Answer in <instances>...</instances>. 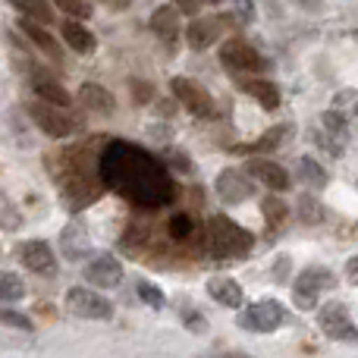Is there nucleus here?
Here are the masks:
<instances>
[{"label":"nucleus","mask_w":358,"mask_h":358,"mask_svg":"<svg viewBox=\"0 0 358 358\" xmlns=\"http://www.w3.org/2000/svg\"><path fill=\"white\" fill-rule=\"evenodd\" d=\"M101 185L138 208H161L176 198L167 161L148 155L132 142H110L98 161Z\"/></svg>","instance_id":"nucleus-1"},{"label":"nucleus","mask_w":358,"mask_h":358,"mask_svg":"<svg viewBox=\"0 0 358 358\" xmlns=\"http://www.w3.org/2000/svg\"><path fill=\"white\" fill-rule=\"evenodd\" d=\"M204 248H208V255H214L220 261H239L252 255L255 233L239 227L236 220H229L227 214H210L204 220Z\"/></svg>","instance_id":"nucleus-2"},{"label":"nucleus","mask_w":358,"mask_h":358,"mask_svg":"<svg viewBox=\"0 0 358 358\" xmlns=\"http://www.w3.org/2000/svg\"><path fill=\"white\" fill-rule=\"evenodd\" d=\"M29 117L35 120V126L50 138H69L82 129V120L79 117H69L66 107H57L48 104V101H31L29 104Z\"/></svg>","instance_id":"nucleus-3"},{"label":"nucleus","mask_w":358,"mask_h":358,"mask_svg":"<svg viewBox=\"0 0 358 358\" xmlns=\"http://www.w3.org/2000/svg\"><path fill=\"white\" fill-rule=\"evenodd\" d=\"M63 308H66L73 317H82V321H110L113 317L110 299L98 296L94 286H73V289H66Z\"/></svg>","instance_id":"nucleus-4"},{"label":"nucleus","mask_w":358,"mask_h":358,"mask_svg":"<svg viewBox=\"0 0 358 358\" xmlns=\"http://www.w3.org/2000/svg\"><path fill=\"white\" fill-rule=\"evenodd\" d=\"M236 321H239V327L248 330V334H273V330L283 327L286 311H283V305L273 302V299H261V302L242 305Z\"/></svg>","instance_id":"nucleus-5"},{"label":"nucleus","mask_w":358,"mask_h":358,"mask_svg":"<svg viewBox=\"0 0 358 358\" xmlns=\"http://www.w3.org/2000/svg\"><path fill=\"white\" fill-rule=\"evenodd\" d=\"M336 286V277L327 271V267H308L302 271L296 280H292V299L302 311L317 308V296Z\"/></svg>","instance_id":"nucleus-6"},{"label":"nucleus","mask_w":358,"mask_h":358,"mask_svg":"<svg viewBox=\"0 0 358 358\" xmlns=\"http://www.w3.org/2000/svg\"><path fill=\"white\" fill-rule=\"evenodd\" d=\"M170 92H173V98L185 107V110L192 113V117L210 120V117L217 113V110H214V98L208 94V88H204L201 82L189 79V76H176V79L170 82Z\"/></svg>","instance_id":"nucleus-7"},{"label":"nucleus","mask_w":358,"mask_h":358,"mask_svg":"<svg viewBox=\"0 0 358 358\" xmlns=\"http://www.w3.org/2000/svg\"><path fill=\"white\" fill-rule=\"evenodd\" d=\"M317 327L327 340L334 343H355L358 346V327L352 324V315L343 302H327L317 311Z\"/></svg>","instance_id":"nucleus-8"},{"label":"nucleus","mask_w":358,"mask_h":358,"mask_svg":"<svg viewBox=\"0 0 358 358\" xmlns=\"http://www.w3.org/2000/svg\"><path fill=\"white\" fill-rule=\"evenodd\" d=\"M214 192L220 201L227 204H242L255 195V176L248 170H236V167H227L220 170L214 179Z\"/></svg>","instance_id":"nucleus-9"},{"label":"nucleus","mask_w":358,"mask_h":358,"mask_svg":"<svg viewBox=\"0 0 358 358\" xmlns=\"http://www.w3.org/2000/svg\"><path fill=\"white\" fill-rule=\"evenodd\" d=\"M220 60H223V66L233 69V73H261V69H264V57L248 41H242V38H229V41L223 44Z\"/></svg>","instance_id":"nucleus-10"},{"label":"nucleus","mask_w":358,"mask_h":358,"mask_svg":"<svg viewBox=\"0 0 358 358\" xmlns=\"http://www.w3.org/2000/svg\"><path fill=\"white\" fill-rule=\"evenodd\" d=\"M82 277H85V283L94 286V289H117L126 273H123V264H120L113 255H98V258H92L85 264Z\"/></svg>","instance_id":"nucleus-11"},{"label":"nucleus","mask_w":358,"mask_h":358,"mask_svg":"<svg viewBox=\"0 0 358 358\" xmlns=\"http://www.w3.org/2000/svg\"><path fill=\"white\" fill-rule=\"evenodd\" d=\"M19 264L31 273L54 277L57 273V255L44 239H25L22 245H19Z\"/></svg>","instance_id":"nucleus-12"},{"label":"nucleus","mask_w":358,"mask_h":358,"mask_svg":"<svg viewBox=\"0 0 358 358\" xmlns=\"http://www.w3.org/2000/svg\"><path fill=\"white\" fill-rule=\"evenodd\" d=\"M245 170L258 179L261 185H267L271 192H286L292 185L289 173H286V167H280L277 161H267V157H252V161L245 164Z\"/></svg>","instance_id":"nucleus-13"},{"label":"nucleus","mask_w":358,"mask_h":358,"mask_svg":"<svg viewBox=\"0 0 358 358\" xmlns=\"http://www.w3.org/2000/svg\"><path fill=\"white\" fill-rule=\"evenodd\" d=\"M60 248L66 255V261H82L85 255H92V236H88L85 223L82 220H69L60 229Z\"/></svg>","instance_id":"nucleus-14"},{"label":"nucleus","mask_w":358,"mask_h":358,"mask_svg":"<svg viewBox=\"0 0 358 358\" xmlns=\"http://www.w3.org/2000/svg\"><path fill=\"white\" fill-rule=\"evenodd\" d=\"M220 31H223V19L201 16V19H192V25L185 29V41H189L192 50H208L210 44H217Z\"/></svg>","instance_id":"nucleus-15"},{"label":"nucleus","mask_w":358,"mask_h":358,"mask_svg":"<svg viewBox=\"0 0 358 358\" xmlns=\"http://www.w3.org/2000/svg\"><path fill=\"white\" fill-rule=\"evenodd\" d=\"M208 296L214 299L217 305L233 308V311H239L242 305H245V292H242V286L236 283L233 277H210L208 280Z\"/></svg>","instance_id":"nucleus-16"},{"label":"nucleus","mask_w":358,"mask_h":358,"mask_svg":"<svg viewBox=\"0 0 358 358\" xmlns=\"http://www.w3.org/2000/svg\"><path fill=\"white\" fill-rule=\"evenodd\" d=\"M167 236L173 242H182V245H189V242H204V223L198 220L195 214H185V210H179L167 220Z\"/></svg>","instance_id":"nucleus-17"},{"label":"nucleus","mask_w":358,"mask_h":358,"mask_svg":"<svg viewBox=\"0 0 358 358\" xmlns=\"http://www.w3.org/2000/svg\"><path fill=\"white\" fill-rule=\"evenodd\" d=\"M79 101L85 110L101 113V117H110V113L117 110V98H113L104 85H98V82H85V85L79 88Z\"/></svg>","instance_id":"nucleus-18"},{"label":"nucleus","mask_w":358,"mask_h":358,"mask_svg":"<svg viewBox=\"0 0 358 358\" xmlns=\"http://www.w3.org/2000/svg\"><path fill=\"white\" fill-rule=\"evenodd\" d=\"M19 25H22V31L29 35V41L35 44V48L41 50L44 57H50V60H60V57H63L60 44H57V38L50 35L48 25H44V22H38V19H29V16H25Z\"/></svg>","instance_id":"nucleus-19"},{"label":"nucleus","mask_w":358,"mask_h":358,"mask_svg":"<svg viewBox=\"0 0 358 358\" xmlns=\"http://www.w3.org/2000/svg\"><path fill=\"white\" fill-rule=\"evenodd\" d=\"M60 35H63V41H66V48H73L76 54H92L94 50V35L85 29V25L79 22V19H63V29H60Z\"/></svg>","instance_id":"nucleus-20"},{"label":"nucleus","mask_w":358,"mask_h":358,"mask_svg":"<svg viewBox=\"0 0 358 358\" xmlns=\"http://www.w3.org/2000/svg\"><path fill=\"white\" fill-rule=\"evenodd\" d=\"M242 92L252 94L264 110H277L280 107V88L267 79H242Z\"/></svg>","instance_id":"nucleus-21"},{"label":"nucleus","mask_w":358,"mask_h":358,"mask_svg":"<svg viewBox=\"0 0 358 358\" xmlns=\"http://www.w3.org/2000/svg\"><path fill=\"white\" fill-rule=\"evenodd\" d=\"M151 31H155L157 38H164V41H173L179 35V10L176 6H161V10H155V16H151Z\"/></svg>","instance_id":"nucleus-22"},{"label":"nucleus","mask_w":358,"mask_h":358,"mask_svg":"<svg viewBox=\"0 0 358 358\" xmlns=\"http://www.w3.org/2000/svg\"><path fill=\"white\" fill-rule=\"evenodd\" d=\"M35 94L41 101H48V104H57V107H69L73 104V98H69V92L60 85V82L48 79V76H38L35 79Z\"/></svg>","instance_id":"nucleus-23"},{"label":"nucleus","mask_w":358,"mask_h":358,"mask_svg":"<svg viewBox=\"0 0 358 358\" xmlns=\"http://www.w3.org/2000/svg\"><path fill=\"white\" fill-rule=\"evenodd\" d=\"M286 136H289V126L280 123V126H271V129H267L264 136L258 138V142L245 145V148H236V151H277L280 145L286 142Z\"/></svg>","instance_id":"nucleus-24"},{"label":"nucleus","mask_w":358,"mask_h":358,"mask_svg":"<svg viewBox=\"0 0 358 358\" xmlns=\"http://www.w3.org/2000/svg\"><path fill=\"white\" fill-rule=\"evenodd\" d=\"M299 179H302L308 189H324L330 176H327V170L315 161V157H302V161H299Z\"/></svg>","instance_id":"nucleus-25"},{"label":"nucleus","mask_w":358,"mask_h":358,"mask_svg":"<svg viewBox=\"0 0 358 358\" xmlns=\"http://www.w3.org/2000/svg\"><path fill=\"white\" fill-rule=\"evenodd\" d=\"M25 299V283L19 273L0 271V302H22Z\"/></svg>","instance_id":"nucleus-26"},{"label":"nucleus","mask_w":358,"mask_h":358,"mask_svg":"<svg viewBox=\"0 0 358 358\" xmlns=\"http://www.w3.org/2000/svg\"><path fill=\"white\" fill-rule=\"evenodd\" d=\"M261 214H264V220L271 223V227H283L286 217H289V204L280 195H267L264 201H261Z\"/></svg>","instance_id":"nucleus-27"},{"label":"nucleus","mask_w":358,"mask_h":358,"mask_svg":"<svg viewBox=\"0 0 358 358\" xmlns=\"http://www.w3.org/2000/svg\"><path fill=\"white\" fill-rule=\"evenodd\" d=\"M13 6H16L22 16H29V19H38V22H44L48 25L50 19H54V10H50V3L48 0H10Z\"/></svg>","instance_id":"nucleus-28"},{"label":"nucleus","mask_w":358,"mask_h":358,"mask_svg":"<svg viewBox=\"0 0 358 358\" xmlns=\"http://www.w3.org/2000/svg\"><path fill=\"white\" fill-rule=\"evenodd\" d=\"M19 227H22V214H19V208L10 201V195L0 192V229H3V233H16Z\"/></svg>","instance_id":"nucleus-29"},{"label":"nucleus","mask_w":358,"mask_h":358,"mask_svg":"<svg viewBox=\"0 0 358 358\" xmlns=\"http://www.w3.org/2000/svg\"><path fill=\"white\" fill-rule=\"evenodd\" d=\"M136 292H138V299H142L148 308H155V311L167 308V296H164V289H161V286H155L151 280H138Z\"/></svg>","instance_id":"nucleus-30"},{"label":"nucleus","mask_w":358,"mask_h":358,"mask_svg":"<svg viewBox=\"0 0 358 358\" xmlns=\"http://www.w3.org/2000/svg\"><path fill=\"white\" fill-rule=\"evenodd\" d=\"M299 220L305 223H321L324 220V208L315 201L311 195H302L299 198Z\"/></svg>","instance_id":"nucleus-31"},{"label":"nucleus","mask_w":358,"mask_h":358,"mask_svg":"<svg viewBox=\"0 0 358 358\" xmlns=\"http://www.w3.org/2000/svg\"><path fill=\"white\" fill-rule=\"evenodd\" d=\"M57 10H63L69 19H88L92 16V3L88 0H54Z\"/></svg>","instance_id":"nucleus-32"},{"label":"nucleus","mask_w":358,"mask_h":358,"mask_svg":"<svg viewBox=\"0 0 358 358\" xmlns=\"http://www.w3.org/2000/svg\"><path fill=\"white\" fill-rule=\"evenodd\" d=\"M324 132H330L334 138H343L346 136V120H343L336 110H327L324 113Z\"/></svg>","instance_id":"nucleus-33"},{"label":"nucleus","mask_w":358,"mask_h":358,"mask_svg":"<svg viewBox=\"0 0 358 358\" xmlns=\"http://www.w3.org/2000/svg\"><path fill=\"white\" fill-rule=\"evenodd\" d=\"M0 324H3V327H16V330H29V334L35 330V324L25 315H19V311H0Z\"/></svg>","instance_id":"nucleus-34"},{"label":"nucleus","mask_w":358,"mask_h":358,"mask_svg":"<svg viewBox=\"0 0 358 358\" xmlns=\"http://www.w3.org/2000/svg\"><path fill=\"white\" fill-rule=\"evenodd\" d=\"M182 324L189 330H198V334H204V330H208V324H204V317L198 315V311H182Z\"/></svg>","instance_id":"nucleus-35"},{"label":"nucleus","mask_w":358,"mask_h":358,"mask_svg":"<svg viewBox=\"0 0 358 358\" xmlns=\"http://www.w3.org/2000/svg\"><path fill=\"white\" fill-rule=\"evenodd\" d=\"M164 161H167V167H176L179 173H192V164L185 161L182 155H167V157H164Z\"/></svg>","instance_id":"nucleus-36"},{"label":"nucleus","mask_w":358,"mask_h":358,"mask_svg":"<svg viewBox=\"0 0 358 358\" xmlns=\"http://www.w3.org/2000/svg\"><path fill=\"white\" fill-rule=\"evenodd\" d=\"M132 92H136V104L151 101V85H148V82H132Z\"/></svg>","instance_id":"nucleus-37"},{"label":"nucleus","mask_w":358,"mask_h":358,"mask_svg":"<svg viewBox=\"0 0 358 358\" xmlns=\"http://www.w3.org/2000/svg\"><path fill=\"white\" fill-rule=\"evenodd\" d=\"M173 6L179 13H185V16H195L198 6H201V0H173Z\"/></svg>","instance_id":"nucleus-38"},{"label":"nucleus","mask_w":358,"mask_h":358,"mask_svg":"<svg viewBox=\"0 0 358 358\" xmlns=\"http://www.w3.org/2000/svg\"><path fill=\"white\" fill-rule=\"evenodd\" d=\"M236 10H239V16L245 19V22H252L255 19V0H236Z\"/></svg>","instance_id":"nucleus-39"},{"label":"nucleus","mask_w":358,"mask_h":358,"mask_svg":"<svg viewBox=\"0 0 358 358\" xmlns=\"http://www.w3.org/2000/svg\"><path fill=\"white\" fill-rule=\"evenodd\" d=\"M198 358H255V355H248V352H236V349H217V352L198 355Z\"/></svg>","instance_id":"nucleus-40"},{"label":"nucleus","mask_w":358,"mask_h":358,"mask_svg":"<svg viewBox=\"0 0 358 358\" xmlns=\"http://www.w3.org/2000/svg\"><path fill=\"white\" fill-rule=\"evenodd\" d=\"M346 280H349L352 286H358V255L346 261Z\"/></svg>","instance_id":"nucleus-41"},{"label":"nucleus","mask_w":358,"mask_h":358,"mask_svg":"<svg viewBox=\"0 0 358 358\" xmlns=\"http://www.w3.org/2000/svg\"><path fill=\"white\" fill-rule=\"evenodd\" d=\"M286 267H289V258H277V273H273V280H277V283H286Z\"/></svg>","instance_id":"nucleus-42"},{"label":"nucleus","mask_w":358,"mask_h":358,"mask_svg":"<svg viewBox=\"0 0 358 358\" xmlns=\"http://www.w3.org/2000/svg\"><path fill=\"white\" fill-rule=\"evenodd\" d=\"M107 6H110V10H126V6L132 3V0H104Z\"/></svg>","instance_id":"nucleus-43"},{"label":"nucleus","mask_w":358,"mask_h":358,"mask_svg":"<svg viewBox=\"0 0 358 358\" xmlns=\"http://www.w3.org/2000/svg\"><path fill=\"white\" fill-rule=\"evenodd\" d=\"M299 6H305V10H317V3H321V0H296Z\"/></svg>","instance_id":"nucleus-44"},{"label":"nucleus","mask_w":358,"mask_h":358,"mask_svg":"<svg viewBox=\"0 0 358 358\" xmlns=\"http://www.w3.org/2000/svg\"><path fill=\"white\" fill-rule=\"evenodd\" d=\"M210 3H220V0H210Z\"/></svg>","instance_id":"nucleus-45"},{"label":"nucleus","mask_w":358,"mask_h":358,"mask_svg":"<svg viewBox=\"0 0 358 358\" xmlns=\"http://www.w3.org/2000/svg\"><path fill=\"white\" fill-rule=\"evenodd\" d=\"M355 41H358V31H355Z\"/></svg>","instance_id":"nucleus-46"}]
</instances>
